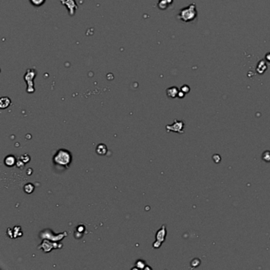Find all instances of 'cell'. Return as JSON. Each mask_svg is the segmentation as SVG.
<instances>
[{
    "mask_svg": "<svg viewBox=\"0 0 270 270\" xmlns=\"http://www.w3.org/2000/svg\"><path fill=\"white\" fill-rule=\"evenodd\" d=\"M85 230V227L83 225H79L78 227H77V232L78 233H81V234H83V232Z\"/></svg>",
    "mask_w": 270,
    "mask_h": 270,
    "instance_id": "7402d4cb",
    "label": "cell"
},
{
    "mask_svg": "<svg viewBox=\"0 0 270 270\" xmlns=\"http://www.w3.org/2000/svg\"><path fill=\"white\" fill-rule=\"evenodd\" d=\"M20 159H21V161L23 162V163H26H26H28L30 161V159H30V156L28 154H22L21 157H20Z\"/></svg>",
    "mask_w": 270,
    "mask_h": 270,
    "instance_id": "ac0fdd59",
    "label": "cell"
},
{
    "mask_svg": "<svg viewBox=\"0 0 270 270\" xmlns=\"http://www.w3.org/2000/svg\"><path fill=\"white\" fill-rule=\"evenodd\" d=\"M197 16V11L195 4H191L182 9L178 15V18L185 22L192 21Z\"/></svg>",
    "mask_w": 270,
    "mask_h": 270,
    "instance_id": "7a4b0ae2",
    "label": "cell"
},
{
    "mask_svg": "<svg viewBox=\"0 0 270 270\" xmlns=\"http://www.w3.org/2000/svg\"><path fill=\"white\" fill-rule=\"evenodd\" d=\"M61 3L63 5L66 6L67 8L68 9L69 11V14L71 16H73L74 14V11L78 8V6L76 5V2H75V0H61Z\"/></svg>",
    "mask_w": 270,
    "mask_h": 270,
    "instance_id": "8992f818",
    "label": "cell"
},
{
    "mask_svg": "<svg viewBox=\"0 0 270 270\" xmlns=\"http://www.w3.org/2000/svg\"><path fill=\"white\" fill-rule=\"evenodd\" d=\"M135 265H136V267L139 269H144L145 267L147 266V264H146V262H144V261H143V260H138V261L135 262Z\"/></svg>",
    "mask_w": 270,
    "mask_h": 270,
    "instance_id": "e0dca14e",
    "label": "cell"
},
{
    "mask_svg": "<svg viewBox=\"0 0 270 270\" xmlns=\"http://www.w3.org/2000/svg\"><path fill=\"white\" fill-rule=\"evenodd\" d=\"M71 159H72V157L70 151H68L66 149H59L53 156L52 161L54 164L57 166L68 168L71 163Z\"/></svg>",
    "mask_w": 270,
    "mask_h": 270,
    "instance_id": "6da1fadb",
    "label": "cell"
},
{
    "mask_svg": "<svg viewBox=\"0 0 270 270\" xmlns=\"http://www.w3.org/2000/svg\"><path fill=\"white\" fill-rule=\"evenodd\" d=\"M25 164H26V163H24L21 159H20V160H18V161H17L16 166H17V167H18L19 169H22L23 167H24Z\"/></svg>",
    "mask_w": 270,
    "mask_h": 270,
    "instance_id": "44dd1931",
    "label": "cell"
},
{
    "mask_svg": "<svg viewBox=\"0 0 270 270\" xmlns=\"http://www.w3.org/2000/svg\"><path fill=\"white\" fill-rule=\"evenodd\" d=\"M201 261L199 259V258H194V259L192 260L190 262L191 268H197L198 266L201 265Z\"/></svg>",
    "mask_w": 270,
    "mask_h": 270,
    "instance_id": "2e32d148",
    "label": "cell"
},
{
    "mask_svg": "<svg viewBox=\"0 0 270 270\" xmlns=\"http://www.w3.org/2000/svg\"><path fill=\"white\" fill-rule=\"evenodd\" d=\"M185 93H184V92H182V90H181V91H179V93H178V97H179V98H182V97H185Z\"/></svg>",
    "mask_w": 270,
    "mask_h": 270,
    "instance_id": "cb8c5ba5",
    "label": "cell"
},
{
    "mask_svg": "<svg viewBox=\"0 0 270 270\" xmlns=\"http://www.w3.org/2000/svg\"><path fill=\"white\" fill-rule=\"evenodd\" d=\"M162 243H160V242H159V241H155L154 243H153V247L155 248V249H158V248H159L160 246H161Z\"/></svg>",
    "mask_w": 270,
    "mask_h": 270,
    "instance_id": "603a6c76",
    "label": "cell"
},
{
    "mask_svg": "<svg viewBox=\"0 0 270 270\" xmlns=\"http://www.w3.org/2000/svg\"><path fill=\"white\" fill-rule=\"evenodd\" d=\"M107 151L108 147L107 146L104 144H99L97 146V147H96V152H97V154H98V155H106V154H107Z\"/></svg>",
    "mask_w": 270,
    "mask_h": 270,
    "instance_id": "9c48e42d",
    "label": "cell"
},
{
    "mask_svg": "<svg viewBox=\"0 0 270 270\" xmlns=\"http://www.w3.org/2000/svg\"><path fill=\"white\" fill-rule=\"evenodd\" d=\"M35 189V186L32 183H27L24 185V192L27 194H31Z\"/></svg>",
    "mask_w": 270,
    "mask_h": 270,
    "instance_id": "4fadbf2b",
    "label": "cell"
},
{
    "mask_svg": "<svg viewBox=\"0 0 270 270\" xmlns=\"http://www.w3.org/2000/svg\"><path fill=\"white\" fill-rule=\"evenodd\" d=\"M4 163L8 167H13L17 163V160H16V158L14 157V155H7L4 159Z\"/></svg>",
    "mask_w": 270,
    "mask_h": 270,
    "instance_id": "ba28073f",
    "label": "cell"
},
{
    "mask_svg": "<svg viewBox=\"0 0 270 270\" xmlns=\"http://www.w3.org/2000/svg\"><path fill=\"white\" fill-rule=\"evenodd\" d=\"M178 93L179 90L176 87H172L166 90V95L168 96L170 98H175L176 97H178Z\"/></svg>",
    "mask_w": 270,
    "mask_h": 270,
    "instance_id": "30bf717a",
    "label": "cell"
},
{
    "mask_svg": "<svg viewBox=\"0 0 270 270\" xmlns=\"http://www.w3.org/2000/svg\"><path fill=\"white\" fill-rule=\"evenodd\" d=\"M181 90H182V92H184L185 94H188V93H189V92L190 91V89H189V86L185 85V86H183V87H182V88H181Z\"/></svg>",
    "mask_w": 270,
    "mask_h": 270,
    "instance_id": "ffe728a7",
    "label": "cell"
},
{
    "mask_svg": "<svg viewBox=\"0 0 270 270\" xmlns=\"http://www.w3.org/2000/svg\"><path fill=\"white\" fill-rule=\"evenodd\" d=\"M262 159L265 163H270V151H265L262 154Z\"/></svg>",
    "mask_w": 270,
    "mask_h": 270,
    "instance_id": "5bb4252c",
    "label": "cell"
},
{
    "mask_svg": "<svg viewBox=\"0 0 270 270\" xmlns=\"http://www.w3.org/2000/svg\"><path fill=\"white\" fill-rule=\"evenodd\" d=\"M11 100L8 97H2L0 99V108L1 109H7L11 106Z\"/></svg>",
    "mask_w": 270,
    "mask_h": 270,
    "instance_id": "8fae6325",
    "label": "cell"
},
{
    "mask_svg": "<svg viewBox=\"0 0 270 270\" xmlns=\"http://www.w3.org/2000/svg\"><path fill=\"white\" fill-rule=\"evenodd\" d=\"M166 225H163L161 228L158 230L157 233H156L155 234L156 241H159V242L163 243L165 241V239H166Z\"/></svg>",
    "mask_w": 270,
    "mask_h": 270,
    "instance_id": "52a82bcc",
    "label": "cell"
},
{
    "mask_svg": "<svg viewBox=\"0 0 270 270\" xmlns=\"http://www.w3.org/2000/svg\"><path fill=\"white\" fill-rule=\"evenodd\" d=\"M212 160H213V162H214V163H216V164H218V163H220V162H221V156H220L219 154H213Z\"/></svg>",
    "mask_w": 270,
    "mask_h": 270,
    "instance_id": "d6986e66",
    "label": "cell"
},
{
    "mask_svg": "<svg viewBox=\"0 0 270 270\" xmlns=\"http://www.w3.org/2000/svg\"><path fill=\"white\" fill-rule=\"evenodd\" d=\"M30 3L35 7H39L45 2V0H30Z\"/></svg>",
    "mask_w": 270,
    "mask_h": 270,
    "instance_id": "9a60e30c",
    "label": "cell"
},
{
    "mask_svg": "<svg viewBox=\"0 0 270 270\" xmlns=\"http://www.w3.org/2000/svg\"><path fill=\"white\" fill-rule=\"evenodd\" d=\"M38 248L39 249H43L44 252H45V253H49L52 249H56V248H58V244L55 243L50 242L49 239H45Z\"/></svg>",
    "mask_w": 270,
    "mask_h": 270,
    "instance_id": "5b68a950",
    "label": "cell"
},
{
    "mask_svg": "<svg viewBox=\"0 0 270 270\" xmlns=\"http://www.w3.org/2000/svg\"><path fill=\"white\" fill-rule=\"evenodd\" d=\"M173 0H159V2L158 3V6L159 7V9L162 10H165V9L167 8L170 4L172 3Z\"/></svg>",
    "mask_w": 270,
    "mask_h": 270,
    "instance_id": "7c38bea8",
    "label": "cell"
},
{
    "mask_svg": "<svg viewBox=\"0 0 270 270\" xmlns=\"http://www.w3.org/2000/svg\"><path fill=\"white\" fill-rule=\"evenodd\" d=\"M184 128H185V122L183 121H178V120H175L172 125L166 126L167 132H173L180 134L184 133Z\"/></svg>",
    "mask_w": 270,
    "mask_h": 270,
    "instance_id": "3957f363",
    "label": "cell"
},
{
    "mask_svg": "<svg viewBox=\"0 0 270 270\" xmlns=\"http://www.w3.org/2000/svg\"><path fill=\"white\" fill-rule=\"evenodd\" d=\"M35 74H36V73H35L34 70L32 69L27 70V72L25 74V80H26L28 84V93H33V92H34L33 80L35 77Z\"/></svg>",
    "mask_w": 270,
    "mask_h": 270,
    "instance_id": "277c9868",
    "label": "cell"
}]
</instances>
